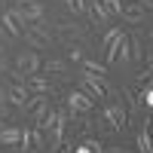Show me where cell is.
Segmentation results:
<instances>
[{
	"label": "cell",
	"instance_id": "obj_1",
	"mask_svg": "<svg viewBox=\"0 0 153 153\" xmlns=\"http://www.w3.org/2000/svg\"><path fill=\"white\" fill-rule=\"evenodd\" d=\"M80 89H83L89 98H98V101H101V98H117V95H120V89L110 86V83L104 80V74H92V71L80 76Z\"/></svg>",
	"mask_w": 153,
	"mask_h": 153
},
{
	"label": "cell",
	"instance_id": "obj_2",
	"mask_svg": "<svg viewBox=\"0 0 153 153\" xmlns=\"http://www.w3.org/2000/svg\"><path fill=\"white\" fill-rule=\"evenodd\" d=\"M104 49H107V65H123V61L132 58V43H129V34L126 31H120Z\"/></svg>",
	"mask_w": 153,
	"mask_h": 153
},
{
	"label": "cell",
	"instance_id": "obj_3",
	"mask_svg": "<svg viewBox=\"0 0 153 153\" xmlns=\"http://www.w3.org/2000/svg\"><path fill=\"white\" fill-rule=\"evenodd\" d=\"M43 3H40V0H25V3L22 6H16V9H12V19H16L19 25H31V22H40L43 19Z\"/></svg>",
	"mask_w": 153,
	"mask_h": 153
},
{
	"label": "cell",
	"instance_id": "obj_4",
	"mask_svg": "<svg viewBox=\"0 0 153 153\" xmlns=\"http://www.w3.org/2000/svg\"><path fill=\"white\" fill-rule=\"evenodd\" d=\"M92 107H95V101L89 98L83 89H74V92L68 95V120L80 117V113H92Z\"/></svg>",
	"mask_w": 153,
	"mask_h": 153
},
{
	"label": "cell",
	"instance_id": "obj_5",
	"mask_svg": "<svg viewBox=\"0 0 153 153\" xmlns=\"http://www.w3.org/2000/svg\"><path fill=\"white\" fill-rule=\"evenodd\" d=\"M22 37L28 40V46H31V49H49V43H52V37H49V31L43 28L40 22H31L28 28L22 31Z\"/></svg>",
	"mask_w": 153,
	"mask_h": 153
},
{
	"label": "cell",
	"instance_id": "obj_6",
	"mask_svg": "<svg viewBox=\"0 0 153 153\" xmlns=\"http://www.w3.org/2000/svg\"><path fill=\"white\" fill-rule=\"evenodd\" d=\"M101 113H104V120L110 123V129H113V132H123L126 126H129V110H126L123 104H107Z\"/></svg>",
	"mask_w": 153,
	"mask_h": 153
},
{
	"label": "cell",
	"instance_id": "obj_7",
	"mask_svg": "<svg viewBox=\"0 0 153 153\" xmlns=\"http://www.w3.org/2000/svg\"><path fill=\"white\" fill-rule=\"evenodd\" d=\"M40 68H43V61H40V55H37L34 49H28V52H22V55L16 58V71L25 74V80H28L31 74H37Z\"/></svg>",
	"mask_w": 153,
	"mask_h": 153
},
{
	"label": "cell",
	"instance_id": "obj_8",
	"mask_svg": "<svg viewBox=\"0 0 153 153\" xmlns=\"http://www.w3.org/2000/svg\"><path fill=\"white\" fill-rule=\"evenodd\" d=\"M120 16H123L126 22H129V25H138V22H144L147 9H144L141 3H138V0H126V3H123V12H120Z\"/></svg>",
	"mask_w": 153,
	"mask_h": 153
},
{
	"label": "cell",
	"instance_id": "obj_9",
	"mask_svg": "<svg viewBox=\"0 0 153 153\" xmlns=\"http://www.w3.org/2000/svg\"><path fill=\"white\" fill-rule=\"evenodd\" d=\"M83 28H80V25H58V37H61V40H65V43H74V40H83Z\"/></svg>",
	"mask_w": 153,
	"mask_h": 153
},
{
	"label": "cell",
	"instance_id": "obj_10",
	"mask_svg": "<svg viewBox=\"0 0 153 153\" xmlns=\"http://www.w3.org/2000/svg\"><path fill=\"white\" fill-rule=\"evenodd\" d=\"M49 110H52V104H49L46 95H43V98H40V101H37V104L28 110V113H31V123H34V126H40V123H43V117H46Z\"/></svg>",
	"mask_w": 153,
	"mask_h": 153
},
{
	"label": "cell",
	"instance_id": "obj_11",
	"mask_svg": "<svg viewBox=\"0 0 153 153\" xmlns=\"http://www.w3.org/2000/svg\"><path fill=\"white\" fill-rule=\"evenodd\" d=\"M28 89H31L34 95H49V92H52V86H49L40 74H31V76H28Z\"/></svg>",
	"mask_w": 153,
	"mask_h": 153
},
{
	"label": "cell",
	"instance_id": "obj_12",
	"mask_svg": "<svg viewBox=\"0 0 153 153\" xmlns=\"http://www.w3.org/2000/svg\"><path fill=\"white\" fill-rule=\"evenodd\" d=\"M89 12H92V19L98 22V25H104L110 16H107V9H104V3H101V0H92V3H89Z\"/></svg>",
	"mask_w": 153,
	"mask_h": 153
},
{
	"label": "cell",
	"instance_id": "obj_13",
	"mask_svg": "<svg viewBox=\"0 0 153 153\" xmlns=\"http://www.w3.org/2000/svg\"><path fill=\"white\" fill-rule=\"evenodd\" d=\"M37 150H46V135H43V129H31V153H37Z\"/></svg>",
	"mask_w": 153,
	"mask_h": 153
},
{
	"label": "cell",
	"instance_id": "obj_14",
	"mask_svg": "<svg viewBox=\"0 0 153 153\" xmlns=\"http://www.w3.org/2000/svg\"><path fill=\"white\" fill-rule=\"evenodd\" d=\"M43 71H46V74H65V71H68V61H61V58H46V61H43Z\"/></svg>",
	"mask_w": 153,
	"mask_h": 153
},
{
	"label": "cell",
	"instance_id": "obj_15",
	"mask_svg": "<svg viewBox=\"0 0 153 153\" xmlns=\"http://www.w3.org/2000/svg\"><path fill=\"white\" fill-rule=\"evenodd\" d=\"M0 25H3V31H6V34H12V37H22V28H19V22L12 19V12H6V16L0 19Z\"/></svg>",
	"mask_w": 153,
	"mask_h": 153
},
{
	"label": "cell",
	"instance_id": "obj_16",
	"mask_svg": "<svg viewBox=\"0 0 153 153\" xmlns=\"http://www.w3.org/2000/svg\"><path fill=\"white\" fill-rule=\"evenodd\" d=\"M138 150H141V153H153V138H150L147 129L138 132Z\"/></svg>",
	"mask_w": 153,
	"mask_h": 153
},
{
	"label": "cell",
	"instance_id": "obj_17",
	"mask_svg": "<svg viewBox=\"0 0 153 153\" xmlns=\"http://www.w3.org/2000/svg\"><path fill=\"white\" fill-rule=\"evenodd\" d=\"M120 95H123V98H126V107H129V110H132V113H135V110H138V107H141V101H138V95H135V92H132V89H126V86H123V92H120Z\"/></svg>",
	"mask_w": 153,
	"mask_h": 153
},
{
	"label": "cell",
	"instance_id": "obj_18",
	"mask_svg": "<svg viewBox=\"0 0 153 153\" xmlns=\"http://www.w3.org/2000/svg\"><path fill=\"white\" fill-rule=\"evenodd\" d=\"M101 3H104V9H107V16H110V19L123 12V0H101Z\"/></svg>",
	"mask_w": 153,
	"mask_h": 153
},
{
	"label": "cell",
	"instance_id": "obj_19",
	"mask_svg": "<svg viewBox=\"0 0 153 153\" xmlns=\"http://www.w3.org/2000/svg\"><path fill=\"white\" fill-rule=\"evenodd\" d=\"M138 98H141V104H144V107H150V110H153V83H150V86H144Z\"/></svg>",
	"mask_w": 153,
	"mask_h": 153
},
{
	"label": "cell",
	"instance_id": "obj_20",
	"mask_svg": "<svg viewBox=\"0 0 153 153\" xmlns=\"http://www.w3.org/2000/svg\"><path fill=\"white\" fill-rule=\"evenodd\" d=\"M68 12H74V16H80V12H86V0H65Z\"/></svg>",
	"mask_w": 153,
	"mask_h": 153
},
{
	"label": "cell",
	"instance_id": "obj_21",
	"mask_svg": "<svg viewBox=\"0 0 153 153\" xmlns=\"http://www.w3.org/2000/svg\"><path fill=\"white\" fill-rule=\"evenodd\" d=\"M68 55H71V61H83V46L80 43H68Z\"/></svg>",
	"mask_w": 153,
	"mask_h": 153
},
{
	"label": "cell",
	"instance_id": "obj_22",
	"mask_svg": "<svg viewBox=\"0 0 153 153\" xmlns=\"http://www.w3.org/2000/svg\"><path fill=\"white\" fill-rule=\"evenodd\" d=\"M83 144H86L89 150H92V153H107V147H104V144H101V141H98V138H86V141H83Z\"/></svg>",
	"mask_w": 153,
	"mask_h": 153
},
{
	"label": "cell",
	"instance_id": "obj_23",
	"mask_svg": "<svg viewBox=\"0 0 153 153\" xmlns=\"http://www.w3.org/2000/svg\"><path fill=\"white\" fill-rule=\"evenodd\" d=\"M83 68H86V71H92V74H107V68H104V65H98V61H92V58H86V61H83Z\"/></svg>",
	"mask_w": 153,
	"mask_h": 153
},
{
	"label": "cell",
	"instance_id": "obj_24",
	"mask_svg": "<svg viewBox=\"0 0 153 153\" xmlns=\"http://www.w3.org/2000/svg\"><path fill=\"white\" fill-rule=\"evenodd\" d=\"M129 43H132V58H135V61H141V58H144V52H141V43H138V40H129Z\"/></svg>",
	"mask_w": 153,
	"mask_h": 153
},
{
	"label": "cell",
	"instance_id": "obj_25",
	"mask_svg": "<svg viewBox=\"0 0 153 153\" xmlns=\"http://www.w3.org/2000/svg\"><path fill=\"white\" fill-rule=\"evenodd\" d=\"M74 153H92V150H89L86 144H80V147H74Z\"/></svg>",
	"mask_w": 153,
	"mask_h": 153
},
{
	"label": "cell",
	"instance_id": "obj_26",
	"mask_svg": "<svg viewBox=\"0 0 153 153\" xmlns=\"http://www.w3.org/2000/svg\"><path fill=\"white\" fill-rule=\"evenodd\" d=\"M144 71H150V76H153V52H150V58H147V68Z\"/></svg>",
	"mask_w": 153,
	"mask_h": 153
},
{
	"label": "cell",
	"instance_id": "obj_27",
	"mask_svg": "<svg viewBox=\"0 0 153 153\" xmlns=\"http://www.w3.org/2000/svg\"><path fill=\"white\" fill-rule=\"evenodd\" d=\"M138 3H141L144 9H153V0H138Z\"/></svg>",
	"mask_w": 153,
	"mask_h": 153
},
{
	"label": "cell",
	"instance_id": "obj_28",
	"mask_svg": "<svg viewBox=\"0 0 153 153\" xmlns=\"http://www.w3.org/2000/svg\"><path fill=\"white\" fill-rule=\"evenodd\" d=\"M150 40H153V31H150Z\"/></svg>",
	"mask_w": 153,
	"mask_h": 153
},
{
	"label": "cell",
	"instance_id": "obj_29",
	"mask_svg": "<svg viewBox=\"0 0 153 153\" xmlns=\"http://www.w3.org/2000/svg\"><path fill=\"white\" fill-rule=\"evenodd\" d=\"M150 132H153V123H150Z\"/></svg>",
	"mask_w": 153,
	"mask_h": 153
},
{
	"label": "cell",
	"instance_id": "obj_30",
	"mask_svg": "<svg viewBox=\"0 0 153 153\" xmlns=\"http://www.w3.org/2000/svg\"><path fill=\"white\" fill-rule=\"evenodd\" d=\"M0 129H3V126H0Z\"/></svg>",
	"mask_w": 153,
	"mask_h": 153
},
{
	"label": "cell",
	"instance_id": "obj_31",
	"mask_svg": "<svg viewBox=\"0 0 153 153\" xmlns=\"http://www.w3.org/2000/svg\"><path fill=\"white\" fill-rule=\"evenodd\" d=\"M123 3H126V0H123Z\"/></svg>",
	"mask_w": 153,
	"mask_h": 153
}]
</instances>
